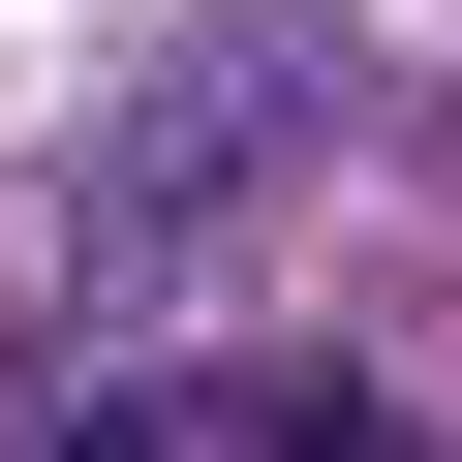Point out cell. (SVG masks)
I'll list each match as a JSON object with an SVG mask.
<instances>
[{"mask_svg": "<svg viewBox=\"0 0 462 462\" xmlns=\"http://www.w3.org/2000/svg\"><path fill=\"white\" fill-rule=\"evenodd\" d=\"M247 462H431V401H370V370H278V401H247Z\"/></svg>", "mask_w": 462, "mask_h": 462, "instance_id": "cell-1", "label": "cell"}]
</instances>
